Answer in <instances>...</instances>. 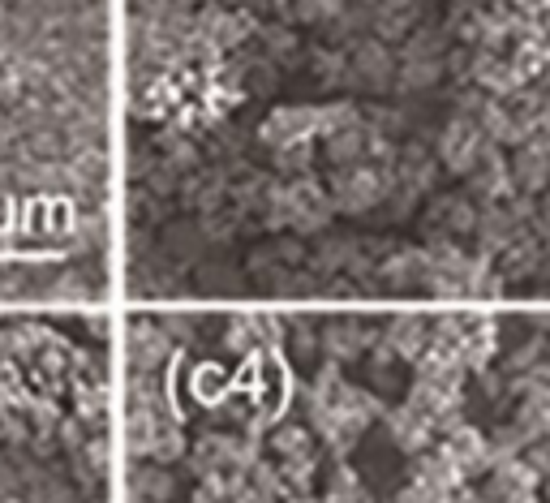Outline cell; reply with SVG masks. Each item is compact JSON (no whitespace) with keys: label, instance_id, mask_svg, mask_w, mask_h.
Returning <instances> with one entry per match:
<instances>
[{"label":"cell","instance_id":"cell-6","mask_svg":"<svg viewBox=\"0 0 550 503\" xmlns=\"http://www.w3.org/2000/svg\"><path fill=\"white\" fill-rule=\"evenodd\" d=\"M172 495V478L155 465H142L129 473V503H164Z\"/></svg>","mask_w":550,"mask_h":503},{"label":"cell","instance_id":"cell-2","mask_svg":"<svg viewBox=\"0 0 550 503\" xmlns=\"http://www.w3.org/2000/svg\"><path fill=\"white\" fill-rule=\"evenodd\" d=\"M310 134H323V108H280V112H271L263 125V138L280 142V147L306 142Z\"/></svg>","mask_w":550,"mask_h":503},{"label":"cell","instance_id":"cell-14","mask_svg":"<svg viewBox=\"0 0 550 503\" xmlns=\"http://www.w3.org/2000/svg\"><path fill=\"white\" fill-rule=\"evenodd\" d=\"M546 499H550V478H546Z\"/></svg>","mask_w":550,"mask_h":503},{"label":"cell","instance_id":"cell-9","mask_svg":"<svg viewBox=\"0 0 550 503\" xmlns=\"http://www.w3.org/2000/svg\"><path fill=\"white\" fill-rule=\"evenodd\" d=\"M164 332H151V327H134L129 332V357H134L138 370H151L159 362V353H164Z\"/></svg>","mask_w":550,"mask_h":503},{"label":"cell","instance_id":"cell-8","mask_svg":"<svg viewBox=\"0 0 550 503\" xmlns=\"http://www.w3.org/2000/svg\"><path fill=\"white\" fill-rule=\"evenodd\" d=\"M426 319H417V314H400V319L392 323V332H387V340H392V349L400 357H413V353H422V344H426Z\"/></svg>","mask_w":550,"mask_h":503},{"label":"cell","instance_id":"cell-1","mask_svg":"<svg viewBox=\"0 0 550 503\" xmlns=\"http://www.w3.org/2000/svg\"><path fill=\"white\" fill-rule=\"evenodd\" d=\"M486 129L469 121V117H456L452 125L443 129V138H439V155H443V164L447 168H456V172H473L477 164L486 160Z\"/></svg>","mask_w":550,"mask_h":503},{"label":"cell","instance_id":"cell-12","mask_svg":"<svg viewBox=\"0 0 550 503\" xmlns=\"http://www.w3.org/2000/svg\"><path fill=\"white\" fill-rule=\"evenodd\" d=\"M361 323H331V332H327V344H331V353H344V357H353L361 344H366V336L370 332H357Z\"/></svg>","mask_w":550,"mask_h":503},{"label":"cell","instance_id":"cell-11","mask_svg":"<svg viewBox=\"0 0 550 503\" xmlns=\"http://www.w3.org/2000/svg\"><path fill=\"white\" fill-rule=\"evenodd\" d=\"M447 456H452V461H456V469H465V465H482L486 443H482V435H477V430L460 426L456 435H452V443H447Z\"/></svg>","mask_w":550,"mask_h":503},{"label":"cell","instance_id":"cell-10","mask_svg":"<svg viewBox=\"0 0 550 503\" xmlns=\"http://www.w3.org/2000/svg\"><path fill=\"white\" fill-rule=\"evenodd\" d=\"M271 319H258V314H245V319H233L228 323V344L233 349H254V344L271 340Z\"/></svg>","mask_w":550,"mask_h":503},{"label":"cell","instance_id":"cell-13","mask_svg":"<svg viewBox=\"0 0 550 503\" xmlns=\"http://www.w3.org/2000/svg\"><path fill=\"white\" fill-rule=\"evenodd\" d=\"M275 448H280V456H288V461H297V456L310 452V435L301 426H284L280 435H275Z\"/></svg>","mask_w":550,"mask_h":503},{"label":"cell","instance_id":"cell-4","mask_svg":"<svg viewBox=\"0 0 550 503\" xmlns=\"http://www.w3.org/2000/svg\"><path fill=\"white\" fill-rule=\"evenodd\" d=\"M353 74L366 86H387L396 78V61H392V52H387L383 43H361V48L353 52Z\"/></svg>","mask_w":550,"mask_h":503},{"label":"cell","instance_id":"cell-3","mask_svg":"<svg viewBox=\"0 0 550 503\" xmlns=\"http://www.w3.org/2000/svg\"><path fill=\"white\" fill-rule=\"evenodd\" d=\"M383 198V177L374 168L366 164H349L340 172V181H336V203L344 211H366L374 207Z\"/></svg>","mask_w":550,"mask_h":503},{"label":"cell","instance_id":"cell-5","mask_svg":"<svg viewBox=\"0 0 550 503\" xmlns=\"http://www.w3.org/2000/svg\"><path fill=\"white\" fill-rule=\"evenodd\" d=\"M550 172V155L538 138H525V147H520V155L512 160V181L525 185V190H538V185L546 181Z\"/></svg>","mask_w":550,"mask_h":503},{"label":"cell","instance_id":"cell-15","mask_svg":"<svg viewBox=\"0 0 550 503\" xmlns=\"http://www.w3.org/2000/svg\"><path fill=\"white\" fill-rule=\"evenodd\" d=\"M0 503H18V499H0Z\"/></svg>","mask_w":550,"mask_h":503},{"label":"cell","instance_id":"cell-7","mask_svg":"<svg viewBox=\"0 0 550 503\" xmlns=\"http://www.w3.org/2000/svg\"><path fill=\"white\" fill-rule=\"evenodd\" d=\"M426 435H430V418L422 409H396L392 413V439L400 443V448H422L426 443Z\"/></svg>","mask_w":550,"mask_h":503}]
</instances>
